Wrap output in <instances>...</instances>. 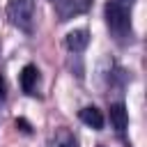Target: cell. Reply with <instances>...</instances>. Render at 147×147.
<instances>
[{"mask_svg":"<svg viewBox=\"0 0 147 147\" xmlns=\"http://www.w3.org/2000/svg\"><path fill=\"white\" fill-rule=\"evenodd\" d=\"M96 147H106V145H96Z\"/></svg>","mask_w":147,"mask_h":147,"instance_id":"obj_12","label":"cell"},{"mask_svg":"<svg viewBox=\"0 0 147 147\" xmlns=\"http://www.w3.org/2000/svg\"><path fill=\"white\" fill-rule=\"evenodd\" d=\"M110 124L115 126V131L119 136H124V131L129 126V113H126L124 103H113L110 106Z\"/></svg>","mask_w":147,"mask_h":147,"instance_id":"obj_5","label":"cell"},{"mask_svg":"<svg viewBox=\"0 0 147 147\" xmlns=\"http://www.w3.org/2000/svg\"><path fill=\"white\" fill-rule=\"evenodd\" d=\"M106 23L115 37H126L131 32V14L126 7L117 5L115 0L106 2Z\"/></svg>","mask_w":147,"mask_h":147,"instance_id":"obj_1","label":"cell"},{"mask_svg":"<svg viewBox=\"0 0 147 147\" xmlns=\"http://www.w3.org/2000/svg\"><path fill=\"white\" fill-rule=\"evenodd\" d=\"M78 117H80L83 124H87V126H92V129H101V126H103V115H101V110H99L96 106H85V108L78 113Z\"/></svg>","mask_w":147,"mask_h":147,"instance_id":"obj_7","label":"cell"},{"mask_svg":"<svg viewBox=\"0 0 147 147\" xmlns=\"http://www.w3.org/2000/svg\"><path fill=\"white\" fill-rule=\"evenodd\" d=\"M37 83H39V71H37V67H34V64H25L23 71H21V87H23V92L34 94Z\"/></svg>","mask_w":147,"mask_h":147,"instance_id":"obj_6","label":"cell"},{"mask_svg":"<svg viewBox=\"0 0 147 147\" xmlns=\"http://www.w3.org/2000/svg\"><path fill=\"white\" fill-rule=\"evenodd\" d=\"M117 5H122V7H126V9H131V5H133V0H115Z\"/></svg>","mask_w":147,"mask_h":147,"instance_id":"obj_11","label":"cell"},{"mask_svg":"<svg viewBox=\"0 0 147 147\" xmlns=\"http://www.w3.org/2000/svg\"><path fill=\"white\" fill-rule=\"evenodd\" d=\"M90 7V0H55V11L60 21H69L76 14H83Z\"/></svg>","mask_w":147,"mask_h":147,"instance_id":"obj_3","label":"cell"},{"mask_svg":"<svg viewBox=\"0 0 147 147\" xmlns=\"http://www.w3.org/2000/svg\"><path fill=\"white\" fill-rule=\"evenodd\" d=\"M16 126H21V131H25V133H30V124H28L25 119H16Z\"/></svg>","mask_w":147,"mask_h":147,"instance_id":"obj_9","label":"cell"},{"mask_svg":"<svg viewBox=\"0 0 147 147\" xmlns=\"http://www.w3.org/2000/svg\"><path fill=\"white\" fill-rule=\"evenodd\" d=\"M5 96H7V85H5V80L0 78V101H5Z\"/></svg>","mask_w":147,"mask_h":147,"instance_id":"obj_10","label":"cell"},{"mask_svg":"<svg viewBox=\"0 0 147 147\" xmlns=\"http://www.w3.org/2000/svg\"><path fill=\"white\" fill-rule=\"evenodd\" d=\"M46 147H76V138H74V133L69 129H57L48 138Z\"/></svg>","mask_w":147,"mask_h":147,"instance_id":"obj_8","label":"cell"},{"mask_svg":"<svg viewBox=\"0 0 147 147\" xmlns=\"http://www.w3.org/2000/svg\"><path fill=\"white\" fill-rule=\"evenodd\" d=\"M9 23L23 32H32V0H9L5 9Z\"/></svg>","mask_w":147,"mask_h":147,"instance_id":"obj_2","label":"cell"},{"mask_svg":"<svg viewBox=\"0 0 147 147\" xmlns=\"http://www.w3.org/2000/svg\"><path fill=\"white\" fill-rule=\"evenodd\" d=\"M64 44H67V48H69L71 53H80V51H85V48H87V44H90V32H87L85 28L71 30V32L67 34Z\"/></svg>","mask_w":147,"mask_h":147,"instance_id":"obj_4","label":"cell"}]
</instances>
